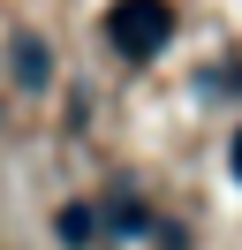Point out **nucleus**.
<instances>
[{
    "label": "nucleus",
    "instance_id": "nucleus-1",
    "mask_svg": "<svg viewBox=\"0 0 242 250\" xmlns=\"http://www.w3.org/2000/svg\"><path fill=\"white\" fill-rule=\"evenodd\" d=\"M106 38L144 61V53H159L166 38H174V8H166V0H114V8H106Z\"/></svg>",
    "mask_w": 242,
    "mask_h": 250
},
{
    "label": "nucleus",
    "instance_id": "nucleus-2",
    "mask_svg": "<svg viewBox=\"0 0 242 250\" xmlns=\"http://www.w3.org/2000/svg\"><path fill=\"white\" fill-rule=\"evenodd\" d=\"M15 76H23V83H45V46H38V38H15Z\"/></svg>",
    "mask_w": 242,
    "mask_h": 250
},
{
    "label": "nucleus",
    "instance_id": "nucleus-3",
    "mask_svg": "<svg viewBox=\"0 0 242 250\" xmlns=\"http://www.w3.org/2000/svg\"><path fill=\"white\" fill-rule=\"evenodd\" d=\"M60 235H68V243H83V235H91V212H83V205H76V212H60Z\"/></svg>",
    "mask_w": 242,
    "mask_h": 250
},
{
    "label": "nucleus",
    "instance_id": "nucleus-4",
    "mask_svg": "<svg viewBox=\"0 0 242 250\" xmlns=\"http://www.w3.org/2000/svg\"><path fill=\"white\" fill-rule=\"evenodd\" d=\"M227 159H235V174H242V129H235V144H227Z\"/></svg>",
    "mask_w": 242,
    "mask_h": 250
}]
</instances>
